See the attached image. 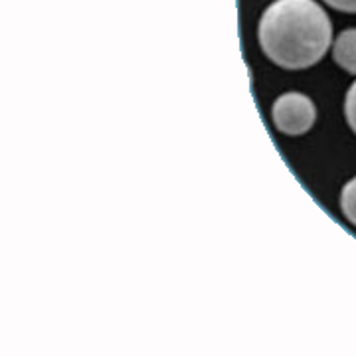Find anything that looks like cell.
<instances>
[{
	"instance_id": "obj_1",
	"label": "cell",
	"mask_w": 356,
	"mask_h": 356,
	"mask_svg": "<svg viewBox=\"0 0 356 356\" xmlns=\"http://www.w3.org/2000/svg\"><path fill=\"white\" fill-rule=\"evenodd\" d=\"M261 50L285 70H305L327 54L332 24L315 0H275L257 26Z\"/></svg>"
},
{
	"instance_id": "obj_3",
	"label": "cell",
	"mask_w": 356,
	"mask_h": 356,
	"mask_svg": "<svg viewBox=\"0 0 356 356\" xmlns=\"http://www.w3.org/2000/svg\"><path fill=\"white\" fill-rule=\"evenodd\" d=\"M334 62L348 74H356V28H348L339 34L332 46Z\"/></svg>"
},
{
	"instance_id": "obj_4",
	"label": "cell",
	"mask_w": 356,
	"mask_h": 356,
	"mask_svg": "<svg viewBox=\"0 0 356 356\" xmlns=\"http://www.w3.org/2000/svg\"><path fill=\"white\" fill-rule=\"evenodd\" d=\"M341 210H343L344 218L356 226V177L346 182L341 194Z\"/></svg>"
},
{
	"instance_id": "obj_5",
	"label": "cell",
	"mask_w": 356,
	"mask_h": 356,
	"mask_svg": "<svg viewBox=\"0 0 356 356\" xmlns=\"http://www.w3.org/2000/svg\"><path fill=\"white\" fill-rule=\"evenodd\" d=\"M344 115H346V123L348 127L356 133V81L350 86L346 99H344Z\"/></svg>"
},
{
	"instance_id": "obj_2",
	"label": "cell",
	"mask_w": 356,
	"mask_h": 356,
	"mask_svg": "<svg viewBox=\"0 0 356 356\" xmlns=\"http://www.w3.org/2000/svg\"><path fill=\"white\" fill-rule=\"evenodd\" d=\"M271 117H273L275 127L280 129L281 133H285L289 137H297V135L307 133L315 125L317 109H315V103L307 95L293 91V93H285L275 99L273 107H271Z\"/></svg>"
},
{
	"instance_id": "obj_6",
	"label": "cell",
	"mask_w": 356,
	"mask_h": 356,
	"mask_svg": "<svg viewBox=\"0 0 356 356\" xmlns=\"http://www.w3.org/2000/svg\"><path fill=\"white\" fill-rule=\"evenodd\" d=\"M329 6L341 13H356V0H325Z\"/></svg>"
}]
</instances>
